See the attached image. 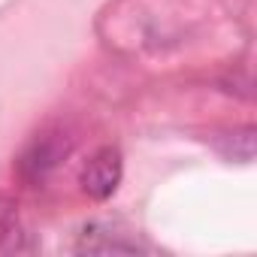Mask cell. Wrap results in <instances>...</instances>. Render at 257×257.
I'll list each match as a JSON object with an SVG mask.
<instances>
[{"label":"cell","instance_id":"cell-1","mask_svg":"<svg viewBox=\"0 0 257 257\" xmlns=\"http://www.w3.org/2000/svg\"><path fill=\"white\" fill-rule=\"evenodd\" d=\"M70 152H73V140H70L67 134H61V131L43 134V137L31 140V143L25 146V152L19 155V161H16V176H19L25 185L37 188V185H43V182L61 167V161H64Z\"/></svg>","mask_w":257,"mask_h":257},{"label":"cell","instance_id":"cell-4","mask_svg":"<svg viewBox=\"0 0 257 257\" xmlns=\"http://www.w3.org/2000/svg\"><path fill=\"white\" fill-rule=\"evenodd\" d=\"M224 155L233 158V161H242V164L254 158V131H251V127H245V131H236V134L227 137Z\"/></svg>","mask_w":257,"mask_h":257},{"label":"cell","instance_id":"cell-3","mask_svg":"<svg viewBox=\"0 0 257 257\" xmlns=\"http://www.w3.org/2000/svg\"><path fill=\"white\" fill-rule=\"evenodd\" d=\"M76 251L79 254H140L146 248L137 239H131L127 233H118L106 224H88L79 233Z\"/></svg>","mask_w":257,"mask_h":257},{"label":"cell","instance_id":"cell-2","mask_svg":"<svg viewBox=\"0 0 257 257\" xmlns=\"http://www.w3.org/2000/svg\"><path fill=\"white\" fill-rule=\"evenodd\" d=\"M121 173L124 164L118 149H100L82 170V191L91 200H109L121 185Z\"/></svg>","mask_w":257,"mask_h":257}]
</instances>
